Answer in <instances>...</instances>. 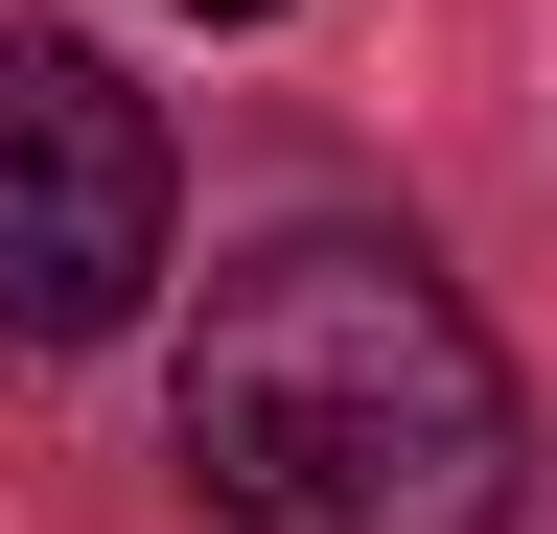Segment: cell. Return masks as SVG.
<instances>
[{"mask_svg":"<svg viewBox=\"0 0 557 534\" xmlns=\"http://www.w3.org/2000/svg\"><path fill=\"white\" fill-rule=\"evenodd\" d=\"M163 442L233 534H487L511 511V372L395 233H256L186 302Z\"/></svg>","mask_w":557,"mask_h":534,"instance_id":"obj_1","label":"cell"},{"mask_svg":"<svg viewBox=\"0 0 557 534\" xmlns=\"http://www.w3.org/2000/svg\"><path fill=\"white\" fill-rule=\"evenodd\" d=\"M163 280V116L94 47H0V349H116Z\"/></svg>","mask_w":557,"mask_h":534,"instance_id":"obj_2","label":"cell"},{"mask_svg":"<svg viewBox=\"0 0 557 534\" xmlns=\"http://www.w3.org/2000/svg\"><path fill=\"white\" fill-rule=\"evenodd\" d=\"M186 24H278V0H186Z\"/></svg>","mask_w":557,"mask_h":534,"instance_id":"obj_3","label":"cell"}]
</instances>
